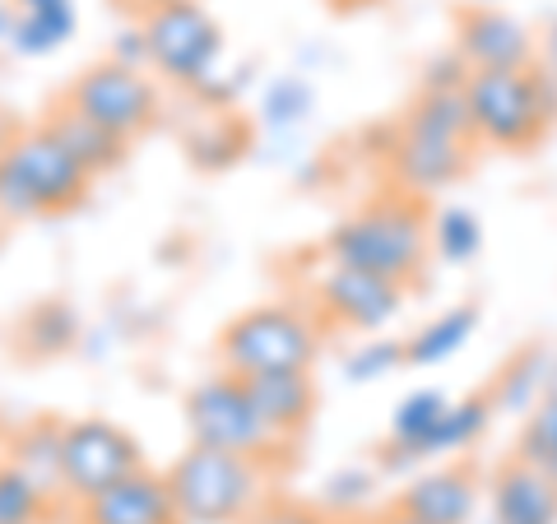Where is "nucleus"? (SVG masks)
<instances>
[{
	"mask_svg": "<svg viewBox=\"0 0 557 524\" xmlns=\"http://www.w3.org/2000/svg\"><path fill=\"white\" fill-rule=\"evenodd\" d=\"M428 204L409 190H391L358 214L335 223L325 237L330 265H348L376 278H391L399 288H413L428 265Z\"/></svg>",
	"mask_w": 557,
	"mask_h": 524,
	"instance_id": "f257e3e1",
	"label": "nucleus"
},
{
	"mask_svg": "<svg viewBox=\"0 0 557 524\" xmlns=\"http://www.w3.org/2000/svg\"><path fill=\"white\" fill-rule=\"evenodd\" d=\"M94 177L47 126H28L0 145V223L70 214L89 200Z\"/></svg>",
	"mask_w": 557,
	"mask_h": 524,
	"instance_id": "f03ea898",
	"label": "nucleus"
},
{
	"mask_svg": "<svg viewBox=\"0 0 557 524\" xmlns=\"http://www.w3.org/2000/svg\"><path fill=\"white\" fill-rule=\"evenodd\" d=\"M168 492H172L177 524H242L247 515L260 511L265 460L190 446L168 469Z\"/></svg>",
	"mask_w": 557,
	"mask_h": 524,
	"instance_id": "7ed1b4c3",
	"label": "nucleus"
},
{
	"mask_svg": "<svg viewBox=\"0 0 557 524\" xmlns=\"http://www.w3.org/2000/svg\"><path fill=\"white\" fill-rule=\"evenodd\" d=\"M469 135L497 149H530L553 121V84L539 70H469L465 84Z\"/></svg>",
	"mask_w": 557,
	"mask_h": 524,
	"instance_id": "20e7f679",
	"label": "nucleus"
},
{
	"mask_svg": "<svg viewBox=\"0 0 557 524\" xmlns=\"http://www.w3.org/2000/svg\"><path fill=\"white\" fill-rule=\"evenodd\" d=\"M321 358V325L293 302H265L233 316L219 335V366L233 376L311 372Z\"/></svg>",
	"mask_w": 557,
	"mask_h": 524,
	"instance_id": "39448f33",
	"label": "nucleus"
},
{
	"mask_svg": "<svg viewBox=\"0 0 557 524\" xmlns=\"http://www.w3.org/2000/svg\"><path fill=\"white\" fill-rule=\"evenodd\" d=\"M139 38H145V57L153 75H163L186 93L205 75H214L223 65V47H228L219 20L200 0H172V5L145 10L139 14Z\"/></svg>",
	"mask_w": 557,
	"mask_h": 524,
	"instance_id": "423d86ee",
	"label": "nucleus"
},
{
	"mask_svg": "<svg viewBox=\"0 0 557 524\" xmlns=\"http://www.w3.org/2000/svg\"><path fill=\"white\" fill-rule=\"evenodd\" d=\"M186 427H190V446L228 450V456L265 460V464L274 456V446H284L265 423H260L247 380L223 372V366L214 376H205L200 386H190V395H186Z\"/></svg>",
	"mask_w": 557,
	"mask_h": 524,
	"instance_id": "0eeeda50",
	"label": "nucleus"
},
{
	"mask_svg": "<svg viewBox=\"0 0 557 524\" xmlns=\"http://www.w3.org/2000/svg\"><path fill=\"white\" fill-rule=\"evenodd\" d=\"M135 469H145L139 441L112 417H75L61 423V492L70 501H94Z\"/></svg>",
	"mask_w": 557,
	"mask_h": 524,
	"instance_id": "6e6552de",
	"label": "nucleus"
},
{
	"mask_svg": "<svg viewBox=\"0 0 557 524\" xmlns=\"http://www.w3.org/2000/svg\"><path fill=\"white\" fill-rule=\"evenodd\" d=\"M75 112L98 121L102 130H112L116 139L135 145L139 135H149L159 126V84L149 79V70H131L116 61H98L70 84V93L61 98Z\"/></svg>",
	"mask_w": 557,
	"mask_h": 524,
	"instance_id": "1a4fd4ad",
	"label": "nucleus"
},
{
	"mask_svg": "<svg viewBox=\"0 0 557 524\" xmlns=\"http://www.w3.org/2000/svg\"><path fill=\"white\" fill-rule=\"evenodd\" d=\"M405 292L409 288L391 284V278H376V274H362L348 265H330L317 284V311L339 329L372 335V329L391 325L399 311H405Z\"/></svg>",
	"mask_w": 557,
	"mask_h": 524,
	"instance_id": "9d476101",
	"label": "nucleus"
},
{
	"mask_svg": "<svg viewBox=\"0 0 557 524\" xmlns=\"http://www.w3.org/2000/svg\"><path fill=\"white\" fill-rule=\"evenodd\" d=\"M456 57L465 70H530L534 38L516 14L497 5H469L456 14Z\"/></svg>",
	"mask_w": 557,
	"mask_h": 524,
	"instance_id": "9b49d317",
	"label": "nucleus"
},
{
	"mask_svg": "<svg viewBox=\"0 0 557 524\" xmlns=\"http://www.w3.org/2000/svg\"><path fill=\"white\" fill-rule=\"evenodd\" d=\"M391 511L418 524H469L479 511V474L469 464L423 469L418 478H409V487L399 492Z\"/></svg>",
	"mask_w": 557,
	"mask_h": 524,
	"instance_id": "f8f14e48",
	"label": "nucleus"
},
{
	"mask_svg": "<svg viewBox=\"0 0 557 524\" xmlns=\"http://www.w3.org/2000/svg\"><path fill=\"white\" fill-rule=\"evenodd\" d=\"M469 145H474V139H446V135L399 126L395 149H391L399 186H405L409 196H418V190H442L450 182H460L469 167Z\"/></svg>",
	"mask_w": 557,
	"mask_h": 524,
	"instance_id": "ddd939ff",
	"label": "nucleus"
},
{
	"mask_svg": "<svg viewBox=\"0 0 557 524\" xmlns=\"http://www.w3.org/2000/svg\"><path fill=\"white\" fill-rule=\"evenodd\" d=\"M79 524H177L168 478L153 474V469H135V474L112 483L108 492L84 501Z\"/></svg>",
	"mask_w": 557,
	"mask_h": 524,
	"instance_id": "4468645a",
	"label": "nucleus"
},
{
	"mask_svg": "<svg viewBox=\"0 0 557 524\" xmlns=\"http://www.w3.org/2000/svg\"><path fill=\"white\" fill-rule=\"evenodd\" d=\"M251 390V404L260 413L278 441H293L311 427L321 404V390H317V376L311 372H265V376H242Z\"/></svg>",
	"mask_w": 557,
	"mask_h": 524,
	"instance_id": "2eb2a0df",
	"label": "nucleus"
},
{
	"mask_svg": "<svg viewBox=\"0 0 557 524\" xmlns=\"http://www.w3.org/2000/svg\"><path fill=\"white\" fill-rule=\"evenodd\" d=\"M487 497H493V524H557V483L516 456L497 464Z\"/></svg>",
	"mask_w": 557,
	"mask_h": 524,
	"instance_id": "dca6fc26",
	"label": "nucleus"
},
{
	"mask_svg": "<svg viewBox=\"0 0 557 524\" xmlns=\"http://www.w3.org/2000/svg\"><path fill=\"white\" fill-rule=\"evenodd\" d=\"M10 5V33H5V47L14 57H51L61 51L79 28V10L75 0H5Z\"/></svg>",
	"mask_w": 557,
	"mask_h": 524,
	"instance_id": "f3484780",
	"label": "nucleus"
},
{
	"mask_svg": "<svg viewBox=\"0 0 557 524\" xmlns=\"http://www.w3.org/2000/svg\"><path fill=\"white\" fill-rule=\"evenodd\" d=\"M42 126L61 139V145L70 149V159H75L84 172H89L94 182L108 177V172H116L121 163H126V153H131L126 139H116L112 130H102L98 121H89L84 112H75L70 102H57Z\"/></svg>",
	"mask_w": 557,
	"mask_h": 524,
	"instance_id": "a211bd4d",
	"label": "nucleus"
},
{
	"mask_svg": "<svg viewBox=\"0 0 557 524\" xmlns=\"http://www.w3.org/2000/svg\"><path fill=\"white\" fill-rule=\"evenodd\" d=\"M474 329H479V307L474 302L442 311V316H432L418 335L405 339V366H442V362H450L469 339H474Z\"/></svg>",
	"mask_w": 557,
	"mask_h": 524,
	"instance_id": "6ab92c4d",
	"label": "nucleus"
},
{
	"mask_svg": "<svg viewBox=\"0 0 557 524\" xmlns=\"http://www.w3.org/2000/svg\"><path fill=\"white\" fill-rule=\"evenodd\" d=\"M10 464H20L47 497H65L61 492V423L57 417H33L24 432H14Z\"/></svg>",
	"mask_w": 557,
	"mask_h": 524,
	"instance_id": "aec40b11",
	"label": "nucleus"
},
{
	"mask_svg": "<svg viewBox=\"0 0 557 524\" xmlns=\"http://www.w3.org/2000/svg\"><path fill=\"white\" fill-rule=\"evenodd\" d=\"M493 395L479 390V395H465L456 399V404H446L442 413V423L432 427L428 436V460H437V456H456V450H469L479 441V436L487 432V423H493Z\"/></svg>",
	"mask_w": 557,
	"mask_h": 524,
	"instance_id": "412c9836",
	"label": "nucleus"
},
{
	"mask_svg": "<svg viewBox=\"0 0 557 524\" xmlns=\"http://www.w3.org/2000/svg\"><path fill=\"white\" fill-rule=\"evenodd\" d=\"M428 247L437 260H446V265H469V260L483 251L479 214L465 204H446L442 214H432V223H428Z\"/></svg>",
	"mask_w": 557,
	"mask_h": 524,
	"instance_id": "4be33fe9",
	"label": "nucleus"
},
{
	"mask_svg": "<svg viewBox=\"0 0 557 524\" xmlns=\"http://www.w3.org/2000/svg\"><path fill=\"white\" fill-rule=\"evenodd\" d=\"M57 497H47L20 464H0V524H42Z\"/></svg>",
	"mask_w": 557,
	"mask_h": 524,
	"instance_id": "5701e85b",
	"label": "nucleus"
},
{
	"mask_svg": "<svg viewBox=\"0 0 557 524\" xmlns=\"http://www.w3.org/2000/svg\"><path fill=\"white\" fill-rule=\"evenodd\" d=\"M544 376H548V358L539 348H525L493 386V409H534L544 395Z\"/></svg>",
	"mask_w": 557,
	"mask_h": 524,
	"instance_id": "b1692460",
	"label": "nucleus"
},
{
	"mask_svg": "<svg viewBox=\"0 0 557 524\" xmlns=\"http://www.w3.org/2000/svg\"><path fill=\"white\" fill-rule=\"evenodd\" d=\"M516 460L534 464L539 474H548L557 483V399H539L530 409L525 427H520V441H516Z\"/></svg>",
	"mask_w": 557,
	"mask_h": 524,
	"instance_id": "393cba45",
	"label": "nucleus"
},
{
	"mask_svg": "<svg viewBox=\"0 0 557 524\" xmlns=\"http://www.w3.org/2000/svg\"><path fill=\"white\" fill-rule=\"evenodd\" d=\"M395 366H405V339H368L344 358V376L358 380V386H368V380L391 376Z\"/></svg>",
	"mask_w": 557,
	"mask_h": 524,
	"instance_id": "a878e982",
	"label": "nucleus"
},
{
	"mask_svg": "<svg viewBox=\"0 0 557 524\" xmlns=\"http://www.w3.org/2000/svg\"><path fill=\"white\" fill-rule=\"evenodd\" d=\"M242 149H247V130H237L233 121H205V130L190 135V159L200 167H228Z\"/></svg>",
	"mask_w": 557,
	"mask_h": 524,
	"instance_id": "bb28decb",
	"label": "nucleus"
},
{
	"mask_svg": "<svg viewBox=\"0 0 557 524\" xmlns=\"http://www.w3.org/2000/svg\"><path fill=\"white\" fill-rule=\"evenodd\" d=\"M311 112V84L298 79V75H284L270 84L265 93V116L274 121V126H298V121Z\"/></svg>",
	"mask_w": 557,
	"mask_h": 524,
	"instance_id": "cd10ccee",
	"label": "nucleus"
},
{
	"mask_svg": "<svg viewBox=\"0 0 557 524\" xmlns=\"http://www.w3.org/2000/svg\"><path fill=\"white\" fill-rule=\"evenodd\" d=\"M376 492V478L368 474V469H344V474H335L325 483V506L330 511H354V506H362Z\"/></svg>",
	"mask_w": 557,
	"mask_h": 524,
	"instance_id": "c85d7f7f",
	"label": "nucleus"
},
{
	"mask_svg": "<svg viewBox=\"0 0 557 524\" xmlns=\"http://www.w3.org/2000/svg\"><path fill=\"white\" fill-rule=\"evenodd\" d=\"M242 524H325V515L311 511V506H298V501H274V506H260V511L247 515Z\"/></svg>",
	"mask_w": 557,
	"mask_h": 524,
	"instance_id": "c756f323",
	"label": "nucleus"
},
{
	"mask_svg": "<svg viewBox=\"0 0 557 524\" xmlns=\"http://www.w3.org/2000/svg\"><path fill=\"white\" fill-rule=\"evenodd\" d=\"M544 57H548V65L557 70V24L544 33Z\"/></svg>",
	"mask_w": 557,
	"mask_h": 524,
	"instance_id": "7c9ffc66",
	"label": "nucleus"
},
{
	"mask_svg": "<svg viewBox=\"0 0 557 524\" xmlns=\"http://www.w3.org/2000/svg\"><path fill=\"white\" fill-rule=\"evenodd\" d=\"M131 5H135L139 14H145V10H159V5H172V0H131Z\"/></svg>",
	"mask_w": 557,
	"mask_h": 524,
	"instance_id": "2f4dec72",
	"label": "nucleus"
},
{
	"mask_svg": "<svg viewBox=\"0 0 557 524\" xmlns=\"http://www.w3.org/2000/svg\"><path fill=\"white\" fill-rule=\"evenodd\" d=\"M5 33H10V5L0 0V42H5Z\"/></svg>",
	"mask_w": 557,
	"mask_h": 524,
	"instance_id": "473e14b6",
	"label": "nucleus"
},
{
	"mask_svg": "<svg viewBox=\"0 0 557 524\" xmlns=\"http://www.w3.org/2000/svg\"><path fill=\"white\" fill-rule=\"evenodd\" d=\"M381 524H418V520H409V515H399V511H386V515H381Z\"/></svg>",
	"mask_w": 557,
	"mask_h": 524,
	"instance_id": "72a5a7b5",
	"label": "nucleus"
},
{
	"mask_svg": "<svg viewBox=\"0 0 557 524\" xmlns=\"http://www.w3.org/2000/svg\"><path fill=\"white\" fill-rule=\"evenodd\" d=\"M10 460V441H5V432H0V464Z\"/></svg>",
	"mask_w": 557,
	"mask_h": 524,
	"instance_id": "f704fd0d",
	"label": "nucleus"
},
{
	"mask_svg": "<svg viewBox=\"0 0 557 524\" xmlns=\"http://www.w3.org/2000/svg\"><path fill=\"white\" fill-rule=\"evenodd\" d=\"M0 247H5V223H0Z\"/></svg>",
	"mask_w": 557,
	"mask_h": 524,
	"instance_id": "c9c22d12",
	"label": "nucleus"
}]
</instances>
